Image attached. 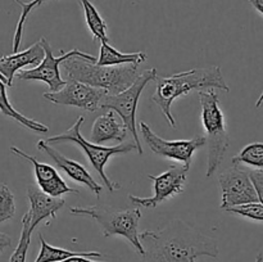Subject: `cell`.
<instances>
[{"label": "cell", "instance_id": "obj_3", "mask_svg": "<svg viewBox=\"0 0 263 262\" xmlns=\"http://www.w3.org/2000/svg\"><path fill=\"white\" fill-rule=\"evenodd\" d=\"M62 64L67 80H76L98 89H104L108 94L123 91L139 76V66L135 64L99 66L97 62L80 55L71 57Z\"/></svg>", "mask_w": 263, "mask_h": 262}, {"label": "cell", "instance_id": "obj_28", "mask_svg": "<svg viewBox=\"0 0 263 262\" xmlns=\"http://www.w3.org/2000/svg\"><path fill=\"white\" fill-rule=\"evenodd\" d=\"M10 244H12V238L0 231V252L4 251L8 247H10Z\"/></svg>", "mask_w": 263, "mask_h": 262}, {"label": "cell", "instance_id": "obj_30", "mask_svg": "<svg viewBox=\"0 0 263 262\" xmlns=\"http://www.w3.org/2000/svg\"><path fill=\"white\" fill-rule=\"evenodd\" d=\"M249 3H251L252 7H253L257 12L261 13L263 15V0H249Z\"/></svg>", "mask_w": 263, "mask_h": 262}, {"label": "cell", "instance_id": "obj_20", "mask_svg": "<svg viewBox=\"0 0 263 262\" xmlns=\"http://www.w3.org/2000/svg\"><path fill=\"white\" fill-rule=\"evenodd\" d=\"M39 238H40V252H39V256L36 257L35 262H61L63 259L69 258V257L73 256H85V257H100L102 253L99 252H74V251H68V249L64 248H58V247L50 246L49 243H46V240L44 239V236L41 234H39Z\"/></svg>", "mask_w": 263, "mask_h": 262}, {"label": "cell", "instance_id": "obj_12", "mask_svg": "<svg viewBox=\"0 0 263 262\" xmlns=\"http://www.w3.org/2000/svg\"><path fill=\"white\" fill-rule=\"evenodd\" d=\"M108 92L104 89L90 86L76 80H67L66 85L58 91H45L44 99L59 105H72L81 109L95 112L104 95Z\"/></svg>", "mask_w": 263, "mask_h": 262}, {"label": "cell", "instance_id": "obj_32", "mask_svg": "<svg viewBox=\"0 0 263 262\" xmlns=\"http://www.w3.org/2000/svg\"><path fill=\"white\" fill-rule=\"evenodd\" d=\"M256 262H263V256H262V254H258V256H257Z\"/></svg>", "mask_w": 263, "mask_h": 262}, {"label": "cell", "instance_id": "obj_23", "mask_svg": "<svg viewBox=\"0 0 263 262\" xmlns=\"http://www.w3.org/2000/svg\"><path fill=\"white\" fill-rule=\"evenodd\" d=\"M32 233L33 231L30 228V216H28V213H26L22 218V230H21L20 241H18V246L15 247L14 252L10 256L9 262H26Z\"/></svg>", "mask_w": 263, "mask_h": 262}, {"label": "cell", "instance_id": "obj_17", "mask_svg": "<svg viewBox=\"0 0 263 262\" xmlns=\"http://www.w3.org/2000/svg\"><path fill=\"white\" fill-rule=\"evenodd\" d=\"M127 135V128L123 122L117 120L115 112L104 113L99 116L92 123L91 134H90V141L94 144H104L107 141H117L122 143Z\"/></svg>", "mask_w": 263, "mask_h": 262}, {"label": "cell", "instance_id": "obj_29", "mask_svg": "<svg viewBox=\"0 0 263 262\" xmlns=\"http://www.w3.org/2000/svg\"><path fill=\"white\" fill-rule=\"evenodd\" d=\"M61 262H100V261H94V259H91V257L87 258V257L85 256H73V257H69V258L63 259V261Z\"/></svg>", "mask_w": 263, "mask_h": 262}, {"label": "cell", "instance_id": "obj_2", "mask_svg": "<svg viewBox=\"0 0 263 262\" xmlns=\"http://www.w3.org/2000/svg\"><path fill=\"white\" fill-rule=\"evenodd\" d=\"M157 87L153 100L163 112L167 122L172 128H176V121L172 116V103L180 97H185L193 90L220 89L229 92L230 87L226 85L221 68L217 66L193 68L171 76H157Z\"/></svg>", "mask_w": 263, "mask_h": 262}, {"label": "cell", "instance_id": "obj_6", "mask_svg": "<svg viewBox=\"0 0 263 262\" xmlns=\"http://www.w3.org/2000/svg\"><path fill=\"white\" fill-rule=\"evenodd\" d=\"M84 122H85V117L84 116H80L69 130H67L66 133L61 134V135H55V136H51V138H48L45 141L48 144H59V143L77 144V145L84 151V153L86 154V157L89 158L90 163L92 164V167L97 170L100 179H102V181L104 182L105 186L108 188V190H109V192H115V190L120 189L121 185L118 184V182L110 181V179L107 176V174H105L104 171L105 164L108 163L110 157L117 156V154H125V153H128V152L135 151L136 145L133 143H127V144H121V145H116V146H102V145H98V144L91 143V141H87L86 139H84V136L81 135V126Z\"/></svg>", "mask_w": 263, "mask_h": 262}, {"label": "cell", "instance_id": "obj_33", "mask_svg": "<svg viewBox=\"0 0 263 262\" xmlns=\"http://www.w3.org/2000/svg\"><path fill=\"white\" fill-rule=\"evenodd\" d=\"M0 80H2V81H3V82H5V84H7V80H5V77H4V76H3V74H2V73H0Z\"/></svg>", "mask_w": 263, "mask_h": 262}, {"label": "cell", "instance_id": "obj_5", "mask_svg": "<svg viewBox=\"0 0 263 262\" xmlns=\"http://www.w3.org/2000/svg\"><path fill=\"white\" fill-rule=\"evenodd\" d=\"M69 212L73 215L89 216L100 225L103 235L123 236L130 241L136 252L144 256L145 249L140 240L139 221L141 218V211L139 208L126 211H109L99 205H86V207H71Z\"/></svg>", "mask_w": 263, "mask_h": 262}, {"label": "cell", "instance_id": "obj_11", "mask_svg": "<svg viewBox=\"0 0 263 262\" xmlns=\"http://www.w3.org/2000/svg\"><path fill=\"white\" fill-rule=\"evenodd\" d=\"M218 184L221 188V208L258 202L257 193L249 177V172L239 166L230 167L218 175Z\"/></svg>", "mask_w": 263, "mask_h": 262}, {"label": "cell", "instance_id": "obj_4", "mask_svg": "<svg viewBox=\"0 0 263 262\" xmlns=\"http://www.w3.org/2000/svg\"><path fill=\"white\" fill-rule=\"evenodd\" d=\"M199 100L202 105V123L205 130V144L208 145L205 176L211 177L222 163L230 145V139L226 131L225 116L221 110L220 99L215 90H200Z\"/></svg>", "mask_w": 263, "mask_h": 262}, {"label": "cell", "instance_id": "obj_22", "mask_svg": "<svg viewBox=\"0 0 263 262\" xmlns=\"http://www.w3.org/2000/svg\"><path fill=\"white\" fill-rule=\"evenodd\" d=\"M234 166L248 164L254 170H263V143H252L244 146L233 159Z\"/></svg>", "mask_w": 263, "mask_h": 262}, {"label": "cell", "instance_id": "obj_14", "mask_svg": "<svg viewBox=\"0 0 263 262\" xmlns=\"http://www.w3.org/2000/svg\"><path fill=\"white\" fill-rule=\"evenodd\" d=\"M36 146H37V149L43 151L45 154H48V156L55 162L57 166L61 170H63L72 180H74L76 182H80V184H84L85 186H86L87 189L91 190L97 197H99L103 189L102 185L98 184V182L95 181L94 177L91 176V174H90L82 164H80L79 162L67 158L64 154H62L61 152L57 151L55 148H53L51 144H48L45 140H39Z\"/></svg>", "mask_w": 263, "mask_h": 262}, {"label": "cell", "instance_id": "obj_18", "mask_svg": "<svg viewBox=\"0 0 263 262\" xmlns=\"http://www.w3.org/2000/svg\"><path fill=\"white\" fill-rule=\"evenodd\" d=\"M146 61V54L144 51L138 53H121L117 49L109 45V43H102L97 64L99 66H121V64H139Z\"/></svg>", "mask_w": 263, "mask_h": 262}, {"label": "cell", "instance_id": "obj_24", "mask_svg": "<svg viewBox=\"0 0 263 262\" xmlns=\"http://www.w3.org/2000/svg\"><path fill=\"white\" fill-rule=\"evenodd\" d=\"M18 5L21 7L22 12H21L20 18H18L17 27H15L14 36H13V51H18L21 45V41H22V35H23V27H25V22L27 20L28 14L35 9L36 7H40L45 0H31V2L25 3L22 0H14Z\"/></svg>", "mask_w": 263, "mask_h": 262}, {"label": "cell", "instance_id": "obj_34", "mask_svg": "<svg viewBox=\"0 0 263 262\" xmlns=\"http://www.w3.org/2000/svg\"><path fill=\"white\" fill-rule=\"evenodd\" d=\"M190 262H195V259H192V261H190Z\"/></svg>", "mask_w": 263, "mask_h": 262}, {"label": "cell", "instance_id": "obj_25", "mask_svg": "<svg viewBox=\"0 0 263 262\" xmlns=\"http://www.w3.org/2000/svg\"><path fill=\"white\" fill-rule=\"evenodd\" d=\"M15 213L14 195L7 184L0 182V225L10 220Z\"/></svg>", "mask_w": 263, "mask_h": 262}, {"label": "cell", "instance_id": "obj_27", "mask_svg": "<svg viewBox=\"0 0 263 262\" xmlns=\"http://www.w3.org/2000/svg\"><path fill=\"white\" fill-rule=\"evenodd\" d=\"M249 177L257 193L258 202L263 204V170H253L249 172Z\"/></svg>", "mask_w": 263, "mask_h": 262}, {"label": "cell", "instance_id": "obj_13", "mask_svg": "<svg viewBox=\"0 0 263 262\" xmlns=\"http://www.w3.org/2000/svg\"><path fill=\"white\" fill-rule=\"evenodd\" d=\"M10 152L14 153L15 156L22 157V158L27 159L28 162L32 163L36 181H37V186L44 193H46V194L51 195V197H62V195L67 194V193H74V194H79L80 193L77 189L69 188L66 184V181L62 179L61 175L57 172V170L54 167H51L50 164L39 162L35 157L30 156V154H27L22 149L17 148L14 145L10 146Z\"/></svg>", "mask_w": 263, "mask_h": 262}, {"label": "cell", "instance_id": "obj_9", "mask_svg": "<svg viewBox=\"0 0 263 262\" xmlns=\"http://www.w3.org/2000/svg\"><path fill=\"white\" fill-rule=\"evenodd\" d=\"M139 126L144 141L153 153L163 158L181 162L189 169L194 152L205 144V136L202 135H195L189 140H164L157 135L145 122H140Z\"/></svg>", "mask_w": 263, "mask_h": 262}, {"label": "cell", "instance_id": "obj_1", "mask_svg": "<svg viewBox=\"0 0 263 262\" xmlns=\"http://www.w3.org/2000/svg\"><path fill=\"white\" fill-rule=\"evenodd\" d=\"M145 253L141 262H190L198 257L217 258V241L182 220H174L158 231L140 233Z\"/></svg>", "mask_w": 263, "mask_h": 262}, {"label": "cell", "instance_id": "obj_16", "mask_svg": "<svg viewBox=\"0 0 263 262\" xmlns=\"http://www.w3.org/2000/svg\"><path fill=\"white\" fill-rule=\"evenodd\" d=\"M44 48L40 41L23 51H15L10 55L0 57V73L7 80V86H12L13 79L21 69L27 66L39 64L44 58Z\"/></svg>", "mask_w": 263, "mask_h": 262}, {"label": "cell", "instance_id": "obj_26", "mask_svg": "<svg viewBox=\"0 0 263 262\" xmlns=\"http://www.w3.org/2000/svg\"><path fill=\"white\" fill-rule=\"evenodd\" d=\"M226 212L240 215L243 217L251 218V220L263 222V204L259 202H251L246 204L234 205V207L226 208Z\"/></svg>", "mask_w": 263, "mask_h": 262}, {"label": "cell", "instance_id": "obj_31", "mask_svg": "<svg viewBox=\"0 0 263 262\" xmlns=\"http://www.w3.org/2000/svg\"><path fill=\"white\" fill-rule=\"evenodd\" d=\"M262 102H263V91H262L261 97H259V98H258V100H257V102H256V107H257V108H259V107H261Z\"/></svg>", "mask_w": 263, "mask_h": 262}, {"label": "cell", "instance_id": "obj_8", "mask_svg": "<svg viewBox=\"0 0 263 262\" xmlns=\"http://www.w3.org/2000/svg\"><path fill=\"white\" fill-rule=\"evenodd\" d=\"M41 46L44 48V58L40 63L36 67L30 69H22L18 72L17 77L21 80H28V81H43L49 86V91H58L59 89L66 85V81L61 77V71H59V66L67 61L68 58L74 55L84 57V58L89 59V61L97 62V58L92 57L91 54L84 53L77 49L64 53L59 57H54L53 51H51V46L49 41L45 38H41L40 40Z\"/></svg>", "mask_w": 263, "mask_h": 262}, {"label": "cell", "instance_id": "obj_10", "mask_svg": "<svg viewBox=\"0 0 263 262\" xmlns=\"http://www.w3.org/2000/svg\"><path fill=\"white\" fill-rule=\"evenodd\" d=\"M187 171H189V167L182 164V166H171L167 171L158 175V176L148 175V177L154 184L153 197L141 198L134 194H128V198L138 207L154 210L157 205L168 199L170 197L181 194L184 192L185 182L187 179Z\"/></svg>", "mask_w": 263, "mask_h": 262}, {"label": "cell", "instance_id": "obj_7", "mask_svg": "<svg viewBox=\"0 0 263 262\" xmlns=\"http://www.w3.org/2000/svg\"><path fill=\"white\" fill-rule=\"evenodd\" d=\"M157 76H158V73H157L156 68L145 69L143 73L136 77L135 81L127 89L117 92V94L104 95L99 105V108H102V109L113 110L120 116L123 125L126 126L128 133L133 135L136 151L139 154H143L144 152L138 135V128H136V108H138V102L140 99L143 90L145 89L148 82H151L152 80H156Z\"/></svg>", "mask_w": 263, "mask_h": 262}, {"label": "cell", "instance_id": "obj_19", "mask_svg": "<svg viewBox=\"0 0 263 262\" xmlns=\"http://www.w3.org/2000/svg\"><path fill=\"white\" fill-rule=\"evenodd\" d=\"M0 112H2L4 116H7V117H10L13 118V120H15L18 123L25 126V127L28 128V130L35 131V133H48L49 130L48 126L39 122V121L32 120V118L26 117V116H23L22 113L18 112V110L10 104L7 95V84L3 82L2 80H0Z\"/></svg>", "mask_w": 263, "mask_h": 262}, {"label": "cell", "instance_id": "obj_21", "mask_svg": "<svg viewBox=\"0 0 263 262\" xmlns=\"http://www.w3.org/2000/svg\"><path fill=\"white\" fill-rule=\"evenodd\" d=\"M80 2L84 7L86 25L89 27L90 32L92 33L94 40H100L102 43H109V39H108L107 35V23L103 20L97 8L90 3V0H80Z\"/></svg>", "mask_w": 263, "mask_h": 262}, {"label": "cell", "instance_id": "obj_15", "mask_svg": "<svg viewBox=\"0 0 263 262\" xmlns=\"http://www.w3.org/2000/svg\"><path fill=\"white\" fill-rule=\"evenodd\" d=\"M27 199L30 202V228L35 230L36 226L46 218H57V212L64 205L66 200L59 197L46 194L36 185L27 186Z\"/></svg>", "mask_w": 263, "mask_h": 262}]
</instances>
